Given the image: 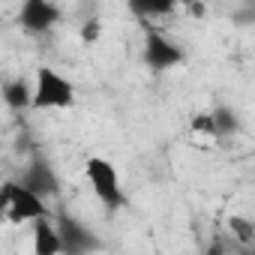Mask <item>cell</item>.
Returning <instances> with one entry per match:
<instances>
[{
	"label": "cell",
	"mask_w": 255,
	"mask_h": 255,
	"mask_svg": "<svg viewBox=\"0 0 255 255\" xmlns=\"http://www.w3.org/2000/svg\"><path fill=\"white\" fill-rule=\"evenodd\" d=\"M0 207H3V216L15 225H33L39 219H48L54 216L48 201L39 198L36 192H30L21 180H6L3 189H0Z\"/></svg>",
	"instance_id": "1"
},
{
	"label": "cell",
	"mask_w": 255,
	"mask_h": 255,
	"mask_svg": "<svg viewBox=\"0 0 255 255\" xmlns=\"http://www.w3.org/2000/svg\"><path fill=\"white\" fill-rule=\"evenodd\" d=\"M75 105V81L54 66H39L33 75V108L36 111H66Z\"/></svg>",
	"instance_id": "2"
},
{
	"label": "cell",
	"mask_w": 255,
	"mask_h": 255,
	"mask_svg": "<svg viewBox=\"0 0 255 255\" xmlns=\"http://www.w3.org/2000/svg\"><path fill=\"white\" fill-rule=\"evenodd\" d=\"M84 177L96 195V201L105 207V210H120L126 204V195H123V186H120V174H117V165L105 156H90L84 162Z\"/></svg>",
	"instance_id": "3"
},
{
	"label": "cell",
	"mask_w": 255,
	"mask_h": 255,
	"mask_svg": "<svg viewBox=\"0 0 255 255\" xmlns=\"http://www.w3.org/2000/svg\"><path fill=\"white\" fill-rule=\"evenodd\" d=\"M141 63L153 72V75H162V72H171L177 66L186 63V51L177 39H171L168 33L156 30L153 24L147 27L144 33V45H141Z\"/></svg>",
	"instance_id": "4"
},
{
	"label": "cell",
	"mask_w": 255,
	"mask_h": 255,
	"mask_svg": "<svg viewBox=\"0 0 255 255\" xmlns=\"http://www.w3.org/2000/svg\"><path fill=\"white\" fill-rule=\"evenodd\" d=\"M63 18V9L51 0H24L21 9H18V24L24 33H33V36H42L48 30H54Z\"/></svg>",
	"instance_id": "5"
},
{
	"label": "cell",
	"mask_w": 255,
	"mask_h": 255,
	"mask_svg": "<svg viewBox=\"0 0 255 255\" xmlns=\"http://www.w3.org/2000/svg\"><path fill=\"white\" fill-rule=\"evenodd\" d=\"M18 180H21L30 192H36L39 198H45V201H51V198H57V195L63 192V183H60L54 165H51L45 156H33V159L24 165V174H21Z\"/></svg>",
	"instance_id": "6"
},
{
	"label": "cell",
	"mask_w": 255,
	"mask_h": 255,
	"mask_svg": "<svg viewBox=\"0 0 255 255\" xmlns=\"http://www.w3.org/2000/svg\"><path fill=\"white\" fill-rule=\"evenodd\" d=\"M57 228L63 237V255H93L99 249V237L75 216L69 213H57Z\"/></svg>",
	"instance_id": "7"
},
{
	"label": "cell",
	"mask_w": 255,
	"mask_h": 255,
	"mask_svg": "<svg viewBox=\"0 0 255 255\" xmlns=\"http://www.w3.org/2000/svg\"><path fill=\"white\" fill-rule=\"evenodd\" d=\"M192 129L195 132H207L213 138H231L240 132V117L231 105H216L207 114H198L192 120Z\"/></svg>",
	"instance_id": "8"
},
{
	"label": "cell",
	"mask_w": 255,
	"mask_h": 255,
	"mask_svg": "<svg viewBox=\"0 0 255 255\" xmlns=\"http://www.w3.org/2000/svg\"><path fill=\"white\" fill-rule=\"evenodd\" d=\"M33 255H63V237L54 216L33 222Z\"/></svg>",
	"instance_id": "9"
},
{
	"label": "cell",
	"mask_w": 255,
	"mask_h": 255,
	"mask_svg": "<svg viewBox=\"0 0 255 255\" xmlns=\"http://www.w3.org/2000/svg\"><path fill=\"white\" fill-rule=\"evenodd\" d=\"M3 102H6V108H12V111L33 108V78H24V75L6 78V81H3Z\"/></svg>",
	"instance_id": "10"
},
{
	"label": "cell",
	"mask_w": 255,
	"mask_h": 255,
	"mask_svg": "<svg viewBox=\"0 0 255 255\" xmlns=\"http://www.w3.org/2000/svg\"><path fill=\"white\" fill-rule=\"evenodd\" d=\"M228 228H231V234H234L237 240H243V243H249V240L255 237V225H252L249 219H243V216H231V219H228Z\"/></svg>",
	"instance_id": "11"
},
{
	"label": "cell",
	"mask_w": 255,
	"mask_h": 255,
	"mask_svg": "<svg viewBox=\"0 0 255 255\" xmlns=\"http://www.w3.org/2000/svg\"><path fill=\"white\" fill-rule=\"evenodd\" d=\"M135 15H171L174 12V3H132L129 6Z\"/></svg>",
	"instance_id": "12"
},
{
	"label": "cell",
	"mask_w": 255,
	"mask_h": 255,
	"mask_svg": "<svg viewBox=\"0 0 255 255\" xmlns=\"http://www.w3.org/2000/svg\"><path fill=\"white\" fill-rule=\"evenodd\" d=\"M99 33H102L99 21H87V24L81 27V39H84V42H96V39H99Z\"/></svg>",
	"instance_id": "13"
}]
</instances>
